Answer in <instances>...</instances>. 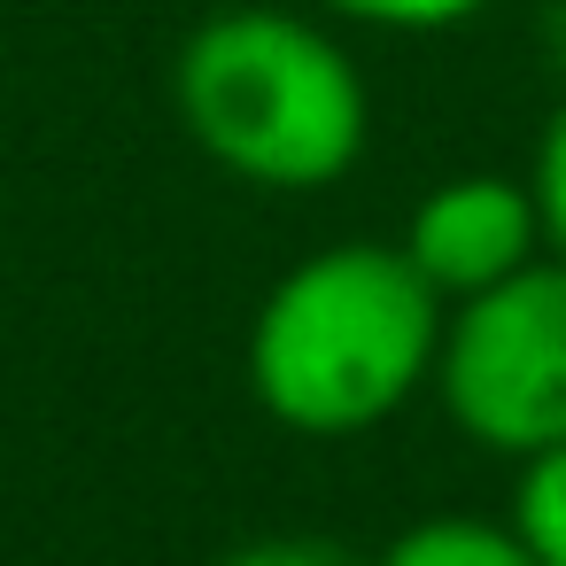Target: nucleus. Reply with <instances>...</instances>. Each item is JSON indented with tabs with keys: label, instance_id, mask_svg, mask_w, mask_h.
<instances>
[{
	"label": "nucleus",
	"instance_id": "1",
	"mask_svg": "<svg viewBox=\"0 0 566 566\" xmlns=\"http://www.w3.org/2000/svg\"><path fill=\"white\" fill-rule=\"evenodd\" d=\"M450 303L396 241H326L295 256L241 342L249 396L303 442H357L434 396Z\"/></svg>",
	"mask_w": 566,
	"mask_h": 566
},
{
	"label": "nucleus",
	"instance_id": "3",
	"mask_svg": "<svg viewBox=\"0 0 566 566\" xmlns=\"http://www.w3.org/2000/svg\"><path fill=\"white\" fill-rule=\"evenodd\" d=\"M434 403L504 465L566 442V256H535L504 287L450 303Z\"/></svg>",
	"mask_w": 566,
	"mask_h": 566
},
{
	"label": "nucleus",
	"instance_id": "7",
	"mask_svg": "<svg viewBox=\"0 0 566 566\" xmlns=\"http://www.w3.org/2000/svg\"><path fill=\"white\" fill-rule=\"evenodd\" d=\"M342 24H365V32H403V40H427V32H458L473 17H489L496 0H326Z\"/></svg>",
	"mask_w": 566,
	"mask_h": 566
},
{
	"label": "nucleus",
	"instance_id": "5",
	"mask_svg": "<svg viewBox=\"0 0 566 566\" xmlns=\"http://www.w3.org/2000/svg\"><path fill=\"white\" fill-rule=\"evenodd\" d=\"M365 566H535L504 512H419Z\"/></svg>",
	"mask_w": 566,
	"mask_h": 566
},
{
	"label": "nucleus",
	"instance_id": "10",
	"mask_svg": "<svg viewBox=\"0 0 566 566\" xmlns=\"http://www.w3.org/2000/svg\"><path fill=\"white\" fill-rule=\"evenodd\" d=\"M551 55H558V63H566V9H558V17H551Z\"/></svg>",
	"mask_w": 566,
	"mask_h": 566
},
{
	"label": "nucleus",
	"instance_id": "4",
	"mask_svg": "<svg viewBox=\"0 0 566 566\" xmlns=\"http://www.w3.org/2000/svg\"><path fill=\"white\" fill-rule=\"evenodd\" d=\"M396 249L411 256V272L442 295V303H473L489 287H504L512 272H527L543 249V210L527 195V171H458V179H434Z\"/></svg>",
	"mask_w": 566,
	"mask_h": 566
},
{
	"label": "nucleus",
	"instance_id": "6",
	"mask_svg": "<svg viewBox=\"0 0 566 566\" xmlns=\"http://www.w3.org/2000/svg\"><path fill=\"white\" fill-rule=\"evenodd\" d=\"M504 520H512V535L535 551V566H566V442L512 465Z\"/></svg>",
	"mask_w": 566,
	"mask_h": 566
},
{
	"label": "nucleus",
	"instance_id": "2",
	"mask_svg": "<svg viewBox=\"0 0 566 566\" xmlns=\"http://www.w3.org/2000/svg\"><path fill=\"white\" fill-rule=\"evenodd\" d=\"M187 140L256 195H326L373 148L357 55L295 9H218L171 55Z\"/></svg>",
	"mask_w": 566,
	"mask_h": 566
},
{
	"label": "nucleus",
	"instance_id": "8",
	"mask_svg": "<svg viewBox=\"0 0 566 566\" xmlns=\"http://www.w3.org/2000/svg\"><path fill=\"white\" fill-rule=\"evenodd\" d=\"M527 195H535V210H543V249L566 256V94L551 102V117H543V133H535Z\"/></svg>",
	"mask_w": 566,
	"mask_h": 566
},
{
	"label": "nucleus",
	"instance_id": "9",
	"mask_svg": "<svg viewBox=\"0 0 566 566\" xmlns=\"http://www.w3.org/2000/svg\"><path fill=\"white\" fill-rule=\"evenodd\" d=\"M218 566H365L357 551H342L334 535H249V543H233Z\"/></svg>",
	"mask_w": 566,
	"mask_h": 566
}]
</instances>
